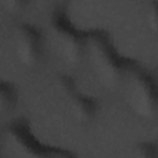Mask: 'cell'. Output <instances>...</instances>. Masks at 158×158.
<instances>
[{
    "label": "cell",
    "mask_w": 158,
    "mask_h": 158,
    "mask_svg": "<svg viewBox=\"0 0 158 158\" xmlns=\"http://www.w3.org/2000/svg\"><path fill=\"white\" fill-rule=\"evenodd\" d=\"M84 57L96 79L106 88L121 84L130 68L109 36L102 32H93L86 38Z\"/></svg>",
    "instance_id": "obj_1"
},
{
    "label": "cell",
    "mask_w": 158,
    "mask_h": 158,
    "mask_svg": "<svg viewBox=\"0 0 158 158\" xmlns=\"http://www.w3.org/2000/svg\"><path fill=\"white\" fill-rule=\"evenodd\" d=\"M131 110L142 118L158 116V80L143 69L130 67L123 81Z\"/></svg>",
    "instance_id": "obj_2"
},
{
    "label": "cell",
    "mask_w": 158,
    "mask_h": 158,
    "mask_svg": "<svg viewBox=\"0 0 158 158\" xmlns=\"http://www.w3.org/2000/svg\"><path fill=\"white\" fill-rule=\"evenodd\" d=\"M48 40L53 51L64 62L77 64L84 58L86 38L64 14L54 12L52 15L48 25Z\"/></svg>",
    "instance_id": "obj_3"
},
{
    "label": "cell",
    "mask_w": 158,
    "mask_h": 158,
    "mask_svg": "<svg viewBox=\"0 0 158 158\" xmlns=\"http://www.w3.org/2000/svg\"><path fill=\"white\" fill-rule=\"evenodd\" d=\"M14 51L17 59L26 67L37 65L44 57L46 43L42 32L33 25L20 22L12 33Z\"/></svg>",
    "instance_id": "obj_4"
},
{
    "label": "cell",
    "mask_w": 158,
    "mask_h": 158,
    "mask_svg": "<svg viewBox=\"0 0 158 158\" xmlns=\"http://www.w3.org/2000/svg\"><path fill=\"white\" fill-rule=\"evenodd\" d=\"M6 139L9 144L21 156L27 157H67L72 156L70 152L62 149L48 148L41 144L28 130L23 121H16L6 127Z\"/></svg>",
    "instance_id": "obj_5"
},
{
    "label": "cell",
    "mask_w": 158,
    "mask_h": 158,
    "mask_svg": "<svg viewBox=\"0 0 158 158\" xmlns=\"http://www.w3.org/2000/svg\"><path fill=\"white\" fill-rule=\"evenodd\" d=\"M70 116L79 123L89 122L96 114L98 104L95 99L81 91H75L67 105Z\"/></svg>",
    "instance_id": "obj_6"
},
{
    "label": "cell",
    "mask_w": 158,
    "mask_h": 158,
    "mask_svg": "<svg viewBox=\"0 0 158 158\" xmlns=\"http://www.w3.org/2000/svg\"><path fill=\"white\" fill-rule=\"evenodd\" d=\"M1 96H0V100H1V107L4 111H12L15 110L16 105H17V101H19V94H17V90L16 88L9 83V81H2L1 83Z\"/></svg>",
    "instance_id": "obj_7"
},
{
    "label": "cell",
    "mask_w": 158,
    "mask_h": 158,
    "mask_svg": "<svg viewBox=\"0 0 158 158\" xmlns=\"http://www.w3.org/2000/svg\"><path fill=\"white\" fill-rule=\"evenodd\" d=\"M133 154L137 157L152 158L158 156V144L152 141H143L136 144L133 148Z\"/></svg>",
    "instance_id": "obj_8"
},
{
    "label": "cell",
    "mask_w": 158,
    "mask_h": 158,
    "mask_svg": "<svg viewBox=\"0 0 158 158\" xmlns=\"http://www.w3.org/2000/svg\"><path fill=\"white\" fill-rule=\"evenodd\" d=\"M144 16L151 31L158 33V0H151L147 4Z\"/></svg>",
    "instance_id": "obj_9"
},
{
    "label": "cell",
    "mask_w": 158,
    "mask_h": 158,
    "mask_svg": "<svg viewBox=\"0 0 158 158\" xmlns=\"http://www.w3.org/2000/svg\"><path fill=\"white\" fill-rule=\"evenodd\" d=\"M2 2L9 10H20L27 5L28 0H2Z\"/></svg>",
    "instance_id": "obj_10"
}]
</instances>
